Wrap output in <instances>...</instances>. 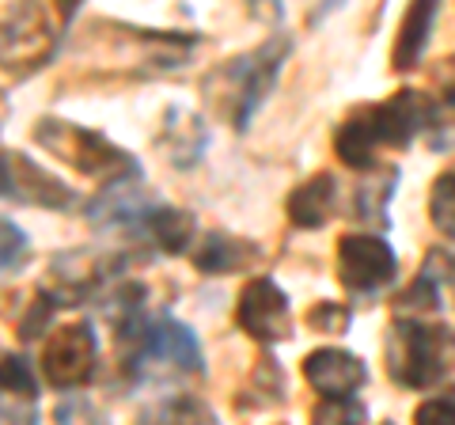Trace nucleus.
<instances>
[{
    "label": "nucleus",
    "mask_w": 455,
    "mask_h": 425,
    "mask_svg": "<svg viewBox=\"0 0 455 425\" xmlns=\"http://www.w3.org/2000/svg\"><path fill=\"white\" fill-rule=\"evenodd\" d=\"M448 334L418 319H398L387 331V368L403 388H429L448 373Z\"/></svg>",
    "instance_id": "nucleus-1"
},
{
    "label": "nucleus",
    "mask_w": 455,
    "mask_h": 425,
    "mask_svg": "<svg viewBox=\"0 0 455 425\" xmlns=\"http://www.w3.org/2000/svg\"><path fill=\"white\" fill-rule=\"evenodd\" d=\"M284 53H289V42H284V38H269L262 50H254V53H247V58H239V61L220 68L217 80H224V95H228L224 110H232L235 130H247L251 115L259 110L266 92L274 88Z\"/></svg>",
    "instance_id": "nucleus-2"
},
{
    "label": "nucleus",
    "mask_w": 455,
    "mask_h": 425,
    "mask_svg": "<svg viewBox=\"0 0 455 425\" xmlns=\"http://www.w3.org/2000/svg\"><path fill=\"white\" fill-rule=\"evenodd\" d=\"M35 140L46 145L53 156H61L65 164H73L76 172L84 175H133L137 167L133 160H125L122 148H114L107 137H99L92 130H80V125H68V122H57V118H42Z\"/></svg>",
    "instance_id": "nucleus-3"
},
{
    "label": "nucleus",
    "mask_w": 455,
    "mask_h": 425,
    "mask_svg": "<svg viewBox=\"0 0 455 425\" xmlns=\"http://www.w3.org/2000/svg\"><path fill=\"white\" fill-rule=\"evenodd\" d=\"M395 251L379 236H346L338 244V274L349 293H376L395 281Z\"/></svg>",
    "instance_id": "nucleus-4"
},
{
    "label": "nucleus",
    "mask_w": 455,
    "mask_h": 425,
    "mask_svg": "<svg viewBox=\"0 0 455 425\" xmlns=\"http://www.w3.org/2000/svg\"><path fill=\"white\" fill-rule=\"evenodd\" d=\"M95 353L99 346H95V334L88 323H68L42 349V373H46L53 388H76L92 376Z\"/></svg>",
    "instance_id": "nucleus-5"
},
{
    "label": "nucleus",
    "mask_w": 455,
    "mask_h": 425,
    "mask_svg": "<svg viewBox=\"0 0 455 425\" xmlns=\"http://www.w3.org/2000/svg\"><path fill=\"white\" fill-rule=\"evenodd\" d=\"M239 327L254 334L259 342H281L292 331L289 316V296H284L269 277H254L251 285L239 293V311H235Z\"/></svg>",
    "instance_id": "nucleus-6"
},
{
    "label": "nucleus",
    "mask_w": 455,
    "mask_h": 425,
    "mask_svg": "<svg viewBox=\"0 0 455 425\" xmlns=\"http://www.w3.org/2000/svg\"><path fill=\"white\" fill-rule=\"evenodd\" d=\"M4 194L23 205H50V209L73 205V190L65 182H57L53 175H46L23 152H4Z\"/></svg>",
    "instance_id": "nucleus-7"
},
{
    "label": "nucleus",
    "mask_w": 455,
    "mask_h": 425,
    "mask_svg": "<svg viewBox=\"0 0 455 425\" xmlns=\"http://www.w3.org/2000/svg\"><path fill=\"white\" fill-rule=\"evenodd\" d=\"M364 118H368V125H372L379 145L403 148L425 125V118H429V103H425L418 92H395L387 103L364 107Z\"/></svg>",
    "instance_id": "nucleus-8"
},
{
    "label": "nucleus",
    "mask_w": 455,
    "mask_h": 425,
    "mask_svg": "<svg viewBox=\"0 0 455 425\" xmlns=\"http://www.w3.org/2000/svg\"><path fill=\"white\" fill-rule=\"evenodd\" d=\"M304 376L326 399H349L364 384V365L346 349H315L304 361Z\"/></svg>",
    "instance_id": "nucleus-9"
},
{
    "label": "nucleus",
    "mask_w": 455,
    "mask_h": 425,
    "mask_svg": "<svg viewBox=\"0 0 455 425\" xmlns=\"http://www.w3.org/2000/svg\"><path fill=\"white\" fill-rule=\"evenodd\" d=\"M140 357H156L164 365L182 368V373L202 368V349H197L194 331L182 327L175 319H164V323H156V327L145 331V338H140Z\"/></svg>",
    "instance_id": "nucleus-10"
},
{
    "label": "nucleus",
    "mask_w": 455,
    "mask_h": 425,
    "mask_svg": "<svg viewBox=\"0 0 455 425\" xmlns=\"http://www.w3.org/2000/svg\"><path fill=\"white\" fill-rule=\"evenodd\" d=\"M334 197H338V187H334V175H315L307 179L304 187H296L292 197H289V217L292 224H300V229H319L326 224L334 209Z\"/></svg>",
    "instance_id": "nucleus-11"
},
{
    "label": "nucleus",
    "mask_w": 455,
    "mask_h": 425,
    "mask_svg": "<svg viewBox=\"0 0 455 425\" xmlns=\"http://www.w3.org/2000/svg\"><path fill=\"white\" fill-rule=\"evenodd\" d=\"M254 259L251 244H239V239L224 236V232H209L202 239V247L194 251V266L205 274H224V270H243Z\"/></svg>",
    "instance_id": "nucleus-12"
},
{
    "label": "nucleus",
    "mask_w": 455,
    "mask_h": 425,
    "mask_svg": "<svg viewBox=\"0 0 455 425\" xmlns=\"http://www.w3.org/2000/svg\"><path fill=\"white\" fill-rule=\"evenodd\" d=\"M436 20V4H429V0H421V4H414L406 12L403 20V35H398L395 42V68H414L425 42H429V27Z\"/></svg>",
    "instance_id": "nucleus-13"
},
{
    "label": "nucleus",
    "mask_w": 455,
    "mask_h": 425,
    "mask_svg": "<svg viewBox=\"0 0 455 425\" xmlns=\"http://www.w3.org/2000/svg\"><path fill=\"white\" fill-rule=\"evenodd\" d=\"M145 232L160 244L167 254H179L182 247H190L194 239V221L182 209H145Z\"/></svg>",
    "instance_id": "nucleus-14"
},
{
    "label": "nucleus",
    "mask_w": 455,
    "mask_h": 425,
    "mask_svg": "<svg viewBox=\"0 0 455 425\" xmlns=\"http://www.w3.org/2000/svg\"><path fill=\"white\" fill-rule=\"evenodd\" d=\"M338 156L346 160L349 167H372L376 164V148H379V140H376V133H372V125H368V118H364V110H357L346 125L338 130Z\"/></svg>",
    "instance_id": "nucleus-15"
},
{
    "label": "nucleus",
    "mask_w": 455,
    "mask_h": 425,
    "mask_svg": "<svg viewBox=\"0 0 455 425\" xmlns=\"http://www.w3.org/2000/svg\"><path fill=\"white\" fill-rule=\"evenodd\" d=\"M140 425H217V418L197 399H164L145 410Z\"/></svg>",
    "instance_id": "nucleus-16"
},
{
    "label": "nucleus",
    "mask_w": 455,
    "mask_h": 425,
    "mask_svg": "<svg viewBox=\"0 0 455 425\" xmlns=\"http://www.w3.org/2000/svg\"><path fill=\"white\" fill-rule=\"evenodd\" d=\"M433 224L448 239H455V175H440L433 187Z\"/></svg>",
    "instance_id": "nucleus-17"
},
{
    "label": "nucleus",
    "mask_w": 455,
    "mask_h": 425,
    "mask_svg": "<svg viewBox=\"0 0 455 425\" xmlns=\"http://www.w3.org/2000/svg\"><path fill=\"white\" fill-rule=\"evenodd\" d=\"M311 425H364V406L357 399H323Z\"/></svg>",
    "instance_id": "nucleus-18"
},
{
    "label": "nucleus",
    "mask_w": 455,
    "mask_h": 425,
    "mask_svg": "<svg viewBox=\"0 0 455 425\" xmlns=\"http://www.w3.org/2000/svg\"><path fill=\"white\" fill-rule=\"evenodd\" d=\"M4 391L12 395L16 391V399H35V376H31V368L23 365V357H4Z\"/></svg>",
    "instance_id": "nucleus-19"
},
{
    "label": "nucleus",
    "mask_w": 455,
    "mask_h": 425,
    "mask_svg": "<svg viewBox=\"0 0 455 425\" xmlns=\"http://www.w3.org/2000/svg\"><path fill=\"white\" fill-rule=\"evenodd\" d=\"M311 327H319L326 334H341L349 327V311L338 308V304H319L315 311H311Z\"/></svg>",
    "instance_id": "nucleus-20"
},
{
    "label": "nucleus",
    "mask_w": 455,
    "mask_h": 425,
    "mask_svg": "<svg viewBox=\"0 0 455 425\" xmlns=\"http://www.w3.org/2000/svg\"><path fill=\"white\" fill-rule=\"evenodd\" d=\"M414 425H455V399H429V403H421Z\"/></svg>",
    "instance_id": "nucleus-21"
},
{
    "label": "nucleus",
    "mask_w": 455,
    "mask_h": 425,
    "mask_svg": "<svg viewBox=\"0 0 455 425\" xmlns=\"http://www.w3.org/2000/svg\"><path fill=\"white\" fill-rule=\"evenodd\" d=\"M4 244H8L4 247V270L12 274L16 266H23V232L12 221H4Z\"/></svg>",
    "instance_id": "nucleus-22"
},
{
    "label": "nucleus",
    "mask_w": 455,
    "mask_h": 425,
    "mask_svg": "<svg viewBox=\"0 0 455 425\" xmlns=\"http://www.w3.org/2000/svg\"><path fill=\"white\" fill-rule=\"evenodd\" d=\"M387 425H391V421H387Z\"/></svg>",
    "instance_id": "nucleus-23"
}]
</instances>
